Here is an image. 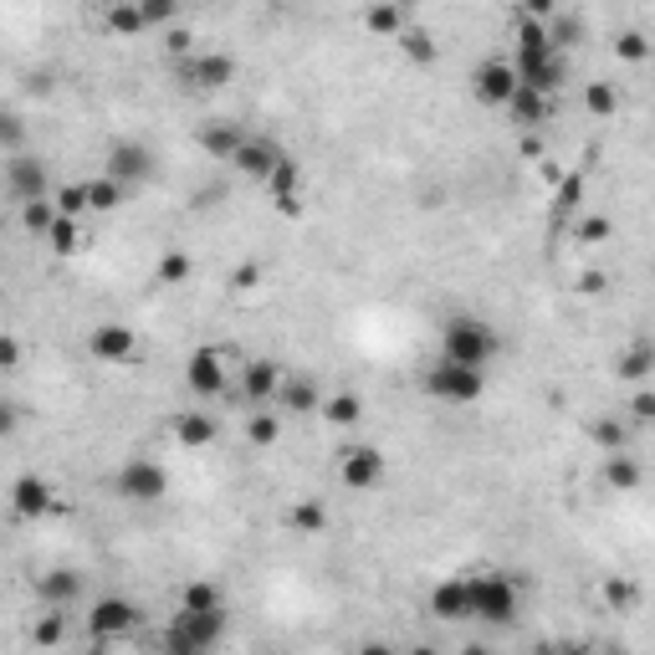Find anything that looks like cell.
Here are the masks:
<instances>
[{
    "label": "cell",
    "mask_w": 655,
    "mask_h": 655,
    "mask_svg": "<svg viewBox=\"0 0 655 655\" xmlns=\"http://www.w3.org/2000/svg\"><path fill=\"white\" fill-rule=\"evenodd\" d=\"M226 609H180L164 630V655H210L226 640Z\"/></svg>",
    "instance_id": "7a4b0ae2"
},
{
    "label": "cell",
    "mask_w": 655,
    "mask_h": 655,
    "mask_svg": "<svg viewBox=\"0 0 655 655\" xmlns=\"http://www.w3.org/2000/svg\"><path fill=\"white\" fill-rule=\"evenodd\" d=\"M410 655H441V650H435V645H415Z\"/></svg>",
    "instance_id": "7dc6e473"
},
{
    "label": "cell",
    "mask_w": 655,
    "mask_h": 655,
    "mask_svg": "<svg viewBox=\"0 0 655 655\" xmlns=\"http://www.w3.org/2000/svg\"><path fill=\"white\" fill-rule=\"evenodd\" d=\"M297 180H302V169H297L292 159H282V164H277V174L267 180V185L277 190V205H282V210H297Z\"/></svg>",
    "instance_id": "f1b7e54d"
},
{
    "label": "cell",
    "mask_w": 655,
    "mask_h": 655,
    "mask_svg": "<svg viewBox=\"0 0 655 655\" xmlns=\"http://www.w3.org/2000/svg\"><path fill=\"white\" fill-rule=\"evenodd\" d=\"M21 221H26V231H36V236H47L62 215H57V200H36V205H21Z\"/></svg>",
    "instance_id": "4dcf8cb0"
},
{
    "label": "cell",
    "mask_w": 655,
    "mask_h": 655,
    "mask_svg": "<svg viewBox=\"0 0 655 655\" xmlns=\"http://www.w3.org/2000/svg\"><path fill=\"white\" fill-rule=\"evenodd\" d=\"M47 241H52V251H62V256H72L77 246H82V231H77V221H67V215H62V221L47 231Z\"/></svg>",
    "instance_id": "e575fe53"
},
{
    "label": "cell",
    "mask_w": 655,
    "mask_h": 655,
    "mask_svg": "<svg viewBox=\"0 0 655 655\" xmlns=\"http://www.w3.org/2000/svg\"><path fill=\"white\" fill-rule=\"evenodd\" d=\"M338 476L348 492H374L384 482V451L379 446H343L338 451Z\"/></svg>",
    "instance_id": "ba28073f"
},
{
    "label": "cell",
    "mask_w": 655,
    "mask_h": 655,
    "mask_svg": "<svg viewBox=\"0 0 655 655\" xmlns=\"http://www.w3.org/2000/svg\"><path fill=\"white\" fill-rule=\"evenodd\" d=\"M507 108H512V118H517V123H528V128H533V123H548V113H553V98H548V93H538V87H528V82H522V87H517V98H512Z\"/></svg>",
    "instance_id": "7402d4cb"
},
{
    "label": "cell",
    "mask_w": 655,
    "mask_h": 655,
    "mask_svg": "<svg viewBox=\"0 0 655 655\" xmlns=\"http://www.w3.org/2000/svg\"><path fill=\"white\" fill-rule=\"evenodd\" d=\"M123 185L108 180V174H98V180H87V210H118L123 205Z\"/></svg>",
    "instance_id": "83f0119b"
},
{
    "label": "cell",
    "mask_w": 655,
    "mask_h": 655,
    "mask_svg": "<svg viewBox=\"0 0 655 655\" xmlns=\"http://www.w3.org/2000/svg\"><path fill=\"white\" fill-rule=\"evenodd\" d=\"M359 655H395V650H389V645H379V640H374V645H359Z\"/></svg>",
    "instance_id": "f6af8a7d"
},
{
    "label": "cell",
    "mask_w": 655,
    "mask_h": 655,
    "mask_svg": "<svg viewBox=\"0 0 655 655\" xmlns=\"http://www.w3.org/2000/svg\"><path fill=\"white\" fill-rule=\"evenodd\" d=\"M282 369L272 364V359H256L246 374H241V395H246V405H267V400H277L282 395Z\"/></svg>",
    "instance_id": "2e32d148"
},
{
    "label": "cell",
    "mask_w": 655,
    "mask_h": 655,
    "mask_svg": "<svg viewBox=\"0 0 655 655\" xmlns=\"http://www.w3.org/2000/svg\"><path fill=\"white\" fill-rule=\"evenodd\" d=\"M246 139H251V134H241L236 123H205V128H200V144H205V154H215V159H236Z\"/></svg>",
    "instance_id": "ffe728a7"
},
{
    "label": "cell",
    "mask_w": 655,
    "mask_h": 655,
    "mask_svg": "<svg viewBox=\"0 0 655 655\" xmlns=\"http://www.w3.org/2000/svg\"><path fill=\"white\" fill-rule=\"evenodd\" d=\"M466 594H471V620L482 625H512L517 620V584L497 569L466 574Z\"/></svg>",
    "instance_id": "277c9868"
},
{
    "label": "cell",
    "mask_w": 655,
    "mask_h": 655,
    "mask_svg": "<svg viewBox=\"0 0 655 655\" xmlns=\"http://www.w3.org/2000/svg\"><path fill=\"white\" fill-rule=\"evenodd\" d=\"M134 348H139V338H134V328H123V323H98L93 338H87V354H93L98 364H128V359H134Z\"/></svg>",
    "instance_id": "4fadbf2b"
},
{
    "label": "cell",
    "mask_w": 655,
    "mask_h": 655,
    "mask_svg": "<svg viewBox=\"0 0 655 655\" xmlns=\"http://www.w3.org/2000/svg\"><path fill=\"white\" fill-rule=\"evenodd\" d=\"M650 369H655V343H645V338H640V343H630L625 354L615 359V374H620V379H630V384L650 379Z\"/></svg>",
    "instance_id": "cb8c5ba5"
},
{
    "label": "cell",
    "mask_w": 655,
    "mask_h": 655,
    "mask_svg": "<svg viewBox=\"0 0 655 655\" xmlns=\"http://www.w3.org/2000/svg\"><path fill=\"white\" fill-rule=\"evenodd\" d=\"M615 103H620V98H615V82H589V87H584V108H589V113L609 118V113H615Z\"/></svg>",
    "instance_id": "d6a6232c"
},
{
    "label": "cell",
    "mask_w": 655,
    "mask_h": 655,
    "mask_svg": "<svg viewBox=\"0 0 655 655\" xmlns=\"http://www.w3.org/2000/svg\"><path fill=\"white\" fill-rule=\"evenodd\" d=\"M630 410H635V420H640V425H650V420H655V395H650V389H640Z\"/></svg>",
    "instance_id": "7bdbcfd3"
},
{
    "label": "cell",
    "mask_w": 655,
    "mask_h": 655,
    "mask_svg": "<svg viewBox=\"0 0 655 655\" xmlns=\"http://www.w3.org/2000/svg\"><path fill=\"white\" fill-rule=\"evenodd\" d=\"M604 599H609V604H630V599H635V584H625V579H609V584H604Z\"/></svg>",
    "instance_id": "b9f144b4"
},
{
    "label": "cell",
    "mask_w": 655,
    "mask_h": 655,
    "mask_svg": "<svg viewBox=\"0 0 655 655\" xmlns=\"http://www.w3.org/2000/svg\"><path fill=\"white\" fill-rule=\"evenodd\" d=\"M497 348H502V338H497V328L482 323V318H451V323L441 328V359H451V364L487 369V364L497 359Z\"/></svg>",
    "instance_id": "3957f363"
},
{
    "label": "cell",
    "mask_w": 655,
    "mask_h": 655,
    "mask_svg": "<svg viewBox=\"0 0 655 655\" xmlns=\"http://www.w3.org/2000/svg\"><path fill=\"white\" fill-rule=\"evenodd\" d=\"M425 389H430V400H441V405H476L487 395V369H466V364H451V359H435L425 369Z\"/></svg>",
    "instance_id": "5b68a950"
},
{
    "label": "cell",
    "mask_w": 655,
    "mask_h": 655,
    "mask_svg": "<svg viewBox=\"0 0 655 655\" xmlns=\"http://www.w3.org/2000/svg\"><path fill=\"white\" fill-rule=\"evenodd\" d=\"M185 384L195 389L200 400H221L226 395V364H221V354H215V348H195L190 364H185Z\"/></svg>",
    "instance_id": "8fae6325"
},
{
    "label": "cell",
    "mask_w": 655,
    "mask_h": 655,
    "mask_svg": "<svg viewBox=\"0 0 655 655\" xmlns=\"http://www.w3.org/2000/svg\"><path fill=\"white\" fill-rule=\"evenodd\" d=\"M139 630V604L123 594H103L93 609H87V635L93 640H123Z\"/></svg>",
    "instance_id": "8992f818"
},
{
    "label": "cell",
    "mask_w": 655,
    "mask_h": 655,
    "mask_svg": "<svg viewBox=\"0 0 655 655\" xmlns=\"http://www.w3.org/2000/svg\"><path fill=\"white\" fill-rule=\"evenodd\" d=\"M6 190L16 205H36V200H52V180H47V164L31 159V154H11L6 164Z\"/></svg>",
    "instance_id": "9c48e42d"
},
{
    "label": "cell",
    "mask_w": 655,
    "mask_h": 655,
    "mask_svg": "<svg viewBox=\"0 0 655 655\" xmlns=\"http://www.w3.org/2000/svg\"><path fill=\"white\" fill-rule=\"evenodd\" d=\"M241 174H251V180H272L277 174V164H282V154H277V144L272 139H246L241 144V154L231 159Z\"/></svg>",
    "instance_id": "e0dca14e"
},
{
    "label": "cell",
    "mask_w": 655,
    "mask_h": 655,
    "mask_svg": "<svg viewBox=\"0 0 655 655\" xmlns=\"http://www.w3.org/2000/svg\"><path fill=\"white\" fill-rule=\"evenodd\" d=\"M369 31H410L405 26V11H395V6H379V11H369Z\"/></svg>",
    "instance_id": "8d00e7d4"
},
{
    "label": "cell",
    "mask_w": 655,
    "mask_h": 655,
    "mask_svg": "<svg viewBox=\"0 0 655 655\" xmlns=\"http://www.w3.org/2000/svg\"><path fill=\"white\" fill-rule=\"evenodd\" d=\"M517 87H522V77H517L512 62H482L476 67V98H482L487 108H507L517 98Z\"/></svg>",
    "instance_id": "7c38bea8"
},
{
    "label": "cell",
    "mask_w": 655,
    "mask_h": 655,
    "mask_svg": "<svg viewBox=\"0 0 655 655\" xmlns=\"http://www.w3.org/2000/svg\"><path fill=\"white\" fill-rule=\"evenodd\" d=\"M36 640H41V645H57V640H62V609H52V615L36 625Z\"/></svg>",
    "instance_id": "ab89813d"
},
{
    "label": "cell",
    "mask_w": 655,
    "mask_h": 655,
    "mask_svg": "<svg viewBox=\"0 0 655 655\" xmlns=\"http://www.w3.org/2000/svg\"><path fill=\"white\" fill-rule=\"evenodd\" d=\"M400 47H405L410 57H420V62L435 57V47H430V36H425V31H405V36H400Z\"/></svg>",
    "instance_id": "74e56055"
},
{
    "label": "cell",
    "mask_w": 655,
    "mask_h": 655,
    "mask_svg": "<svg viewBox=\"0 0 655 655\" xmlns=\"http://www.w3.org/2000/svg\"><path fill=\"white\" fill-rule=\"evenodd\" d=\"M36 594H41V604L62 609V604H72V599L82 594V579H77L72 569H52V574H41V579H36Z\"/></svg>",
    "instance_id": "d6986e66"
},
{
    "label": "cell",
    "mask_w": 655,
    "mask_h": 655,
    "mask_svg": "<svg viewBox=\"0 0 655 655\" xmlns=\"http://www.w3.org/2000/svg\"><path fill=\"white\" fill-rule=\"evenodd\" d=\"M287 528H292V533H302V538H318V533H328V502H318V497L297 502V507L287 512Z\"/></svg>",
    "instance_id": "603a6c76"
},
{
    "label": "cell",
    "mask_w": 655,
    "mask_h": 655,
    "mask_svg": "<svg viewBox=\"0 0 655 655\" xmlns=\"http://www.w3.org/2000/svg\"><path fill=\"white\" fill-rule=\"evenodd\" d=\"M604 236H609V221H599V215L584 221V241H604Z\"/></svg>",
    "instance_id": "ee69618b"
},
{
    "label": "cell",
    "mask_w": 655,
    "mask_h": 655,
    "mask_svg": "<svg viewBox=\"0 0 655 655\" xmlns=\"http://www.w3.org/2000/svg\"><path fill=\"white\" fill-rule=\"evenodd\" d=\"M185 277H190V256H185V251H169V256L159 261V282H164V287H180Z\"/></svg>",
    "instance_id": "d590c367"
},
{
    "label": "cell",
    "mask_w": 655,
    "mask_h": 655,
    "mask_svg": "<svg viewBox=\"0 0 655 655\" xmlns=\"http://www.w3.org/2000/svg\"><path fill=\"white\" fill-rule=\"evenodd\" d=\"M52 200H57V215H67V221H77V215L87 210V180H82V185H62V190H57Z\"/></svg>",
    "instance_id": "836d02e7"
},
{
    "label": "cell",
    "mask_w": 655,
    "mask_h": 655,
    "mask_svg": "<svg viewBox=\"0 0 655 655\" xmlns=\"http://www.w3.org/2000/svg\"><path fill=\"white\" fill-rule=\"evenodd\" d=\"M108 180H118L123 190H134V185H144L149 174H154V154L144 149V144H134V139H123V144H113L108 149Z\"/></svg>",
    "instance_id": "30bf717a"
},
{
    "label": "cell",
    "mask_w": 655,
    "mask_h": 655,
    "mask_svg": "<svg viewBox=\"0 0 655 655\" xmlns=\"http://www.w3.org/2000/svg\"><path fill=\"white\" fill-rule=\"evenodd\" d=\"M180 72H185L190 87H205V93H215V87H226V82L236 77V62H231L226 52H195Z\"/></svg>",
    "instance_id": "5bb4252c"
},
{
    "label": "cell",
    "mask_w": 655,
    "mask_h": 655,
    "mask_svg": "<svg viewBox=\"0 0 655 655\" xmlns=\"http://www.w3.org/2000/svg\"><path fill=\"white\" fill-rule=\"evenodd\" d=\"M108 21L118 26V31H144L149 21H144V11H134V6H118V11H108Z\"/></svg>",
    "instance_id": "f35d334b"
},
{
    "label": "cell",
    "mask_w": 655,
    "mask_h": 655,
    "mask_svg": "<svg viewBox=\"0 0 655 655\" xmlns=\"http://www.w3.org/2000/svg\"><path fill=\"white\" fill-rule=\"evenodd\" d=\"M174 441H180L185 451H205L215 446V420L205 410H185L180 420H174Z\"/></svg>",
    "instance_id": "ac0fdd59"
},
{
    "label": "cell",
    "mask_w": 655,
    "mask_h": 655,
    "mask_svg": "<svg viewBox=\"0 0 655 655\" xmlns=\"http://www.w3.org/2000/svg\"><path fill=\"white\" fill-rule=\"evenodd\" d=\"M563 655H599V650H594V645H569Z\"/></svg>",
    "instance_id": "bcb514c9"
},
{
    "label": "cell",
    "mask_w": 655,
    "mask_h": 655,
    "mask_svg": "<svg viewBox=\"0 0 655 655\" xmlns=\"http://www.w3.org/2000/svg\"><path fill=\"white\" fill-rule=\"evenodd\" d=\"M180 609H226V599H221V589H215V584H205V579H195V584L185 589V599H180Z\"/></svg>",
    "instance_id": "1f68e13d"
},
{
    "label": "cell",
    "mask_w": 655,
    "mask_h": 655,
    "mask_svg": "<svg viewBox=\"0 0 655 655\" xmlns=\"http://www.w3.org/2000/svg\"><path fill=\"white\" fill-rule=\"evenodd\" d=\"M11 502H16V512H21V517H41V512H47V502H52V487L41 482V476H21Z\"/></svg>",
    "instance_id": "d4e9b609"
},
{
    "label": "cell",
    "mask_w": 655,
    "mask_h": 655,
    "mask_svg": "<svg viewBox=\"0 0 655 655\" xmlns=\"http://www.w3.org/2000/svg\"><path fill=\"white\" fill-rule=\"evenodd\" d=\"M604 482L615 487V492H635V487H640V461H635L630 451H609V461H604Z\"/></svg>",
    "instance_id": "484cf974"
},
{
    "label": "cell",
    "mask_w": 655,
    "mask_h": 655,
    "mask_svg": "<svg viewBox=\"0 0 655 655\" xmlns=\"http://www.w3.org/2000/svg\"><path fill=\"white\" fill-rule=\"evenodd\" d=\"M277 430H282V420L272 415V410H246V441L251 446H277Z\"/></svg>",
    "instance_id": "4316f807"
},
{
    "label": "cell",
    "mask_w": 655,
    "mask_h": 655,
    "mask_svg": "<svg viewBox=\"0 0 655 655\" xmlns=\"http://www.w3.org/2000/svg\"><path fill=\"white\" fill-rule=\"evenodd\" d=\"M430 615L446 620V625H461L471 620V594H466V579H441L430 589Z\"/></svg>",
    "instance_id": "9a60e30c"
},
{
    "label": "cell",
    "mask_w": 655,
    "mask_h": 655,
    "mask_svg": "<svg viewBox=\"0 0 655 655\" xmlns=\"http://www.w3.org/2000/svg\"><path fill=\"white\" fill-rule=\"evenodd\" d=\"M466 655H487V645H466Z\"/></svg>",
    "instance_id": "c3c4849f"
},
{
    "label": "cell",
    "mask_w": 655,
    "mask_h": 655,
    "mask_svg": "<svg viewBox=\"0 0 655 655\" xmlns=\"http://www.w3.org/2000/svg\"><path fill=\"white\" fill-rule=\"evenodd\" d=\"M615 52H620L625 62H645V57H650V47H645L640 36H620V41H615Z\"/></svg>",
    "instance_id": "60d3db41"
},
{
    "label": "cell",
    "mask_w": 655,
    "mask_h": 655,
    "mask_svg": "<svg viewBox=\"0 0 655 655\" xmlns=\"http://www.w3.org/2000/svg\"><path fill=\"white\" fill-rule=\"evenodd\" d=\"M517 77L528 82V87H538V93H558L563 87V77H569V62H563V52L553 47V36H548V26L543 21H533V16H522V26H517Z\"/></svg>",
    "instance_id": "6da1fadb"
},
{
    "label": "cell",
    "mask_w": 655,
    "mask_h": 655,
    "mask_svg": "<svg viewBox=\"0 0 655 655\" xmlns=\"http://www.w3.org/2000/svg\"><path fill=\"white\" fill-rule=\"evenodd\" d=\"M323 415H328V425H359L364 400H359V395H328V400H323Z\"/></svg>",
    "instance_id": "f546056e"
},
{
    "label": "cell",
    "mask_w": 655,
    "mask_h": 655,
    "mask_svg": "<svg viewBox=\"0 0 655 655\" xmlns=\"http://www.w3.org/2000/svg\"><path fill=\"white\" fill-rule=\"evenodd\" d=\"M169 492V471L149 456H134V461H123L118 466V497L128 502H159Z\"/></svg>",
    "instance_id": "52a82bcc"
},
{
    "label": "cell",
    "mask_w": 655,
    "mask_h": 655,
    "mask_svg": "<svg viewBox=\"0 0 655 655\" xmlns=\"http://www.w3.org/2000/svg\"><path fill=\"white\" fill-rule=\"evenodd\" d=\"M282 410H292V415H313V410H323V395H318V384L313 379H282Z\"/></svg>",
    "instance_id": "44dd1931"
}]
</instances>
